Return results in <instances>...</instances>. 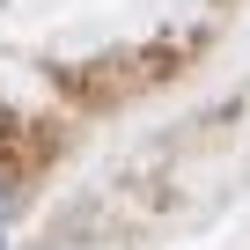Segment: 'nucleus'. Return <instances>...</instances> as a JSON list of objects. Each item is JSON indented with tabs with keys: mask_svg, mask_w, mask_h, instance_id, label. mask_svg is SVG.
Listing matches in <instances>:
<instances>
[{
	"mask_svg": "<svg viewBox=\"0 0 250 250\" xmlns=\"http://www.w3.org/2000/svg\"><path fill=\"white\" fill-rule=\"evenodd\" d=\"M8 221H15V184L0 177V235H8Z\"/></svg>",
	"mask_w": 250,
	"mask_h": 250,
	"instance_id": "f257e3e1",
	"label": "nucleus"
},
{
	"mask_svg": "<svg viewBox=\"0 0 250 250\" xmlns=\"http://www.w3.org/2000/svg\"><path fill=\"white\" fill-rule=\"evenodd\" d=\"M0 250H8V235H0Z\"/></svg>",
	"mask_w": 250,
	"mask_h": 250,
	"instance_id": "f03ea898",
	"label": "nucleus"
}]
</instances>
